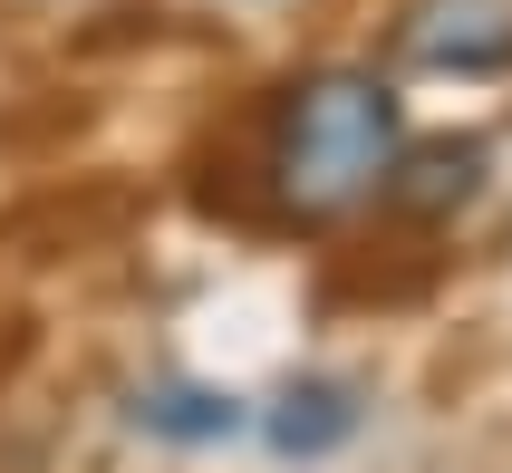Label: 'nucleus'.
<instances>
[{
    "label": "nucleus",
    "instance_id": "f257e3e1",
    "mask_svg": "<svg viewBox=\"0 0 512 473\" xmlns=\"http://www.w3.org/2000/svg\"><path fill=\"white\" fill-rule=\"evenodd\" d=\"M397 155L406 126H397V87L377 68H319L271 116V194L300 223H329V213H358L368 194H387Z\"/></svg>",
    "mask_w": 512,
    "mask_h": 473
},
{
    "label": "nucleus",
    "instance_id": "f03ea898",
    "mask_svg": "<svg viewBox=\"0 0 512 473\" xmlns=\"http://www.w3.org/2000/svg\"><path fill=\"white\" fill-rule=\"evenodd\" d=\"M397 49L435 78H484L512 58V0H416L397 20Z\"/></svg>",
    "mask_w": 512,
    "mask_h": 473
},
{
    "label": "nucleus",
    "instance_id": "7ed1b4c3",
    "mask_svg": "<svg viewBox=\"0 0 512 473\" xmlns=\"http://www.w3.org/2000/svg\"><path fill=\"white\" fill-rule=\"evenodd\" d=\"M126 425L136 435H155V445H232L242 435V406H232L223 387H136L126 396Z\"/></svg>",
    "mask_w": 512,
    "mask_h": 473
},
{
    "label": "nucleus",
    "instance_id": "20e7f679",
    "mask_svg": "<svg viewBox=\"0 0 512 473\" xmlns=\"http://www.w3.org/2000/svg\"><path fill=\"white\" fill-rule=\"evenodd\" d=\"M358 435V387H339V377H300V387L271 406V445L290 454V464H319L329 445H348Z\"/></svg>",
    "mask_w": 512,
    "mask_h": 473
},
{
    "label": "nucleus",
    "instance_id": "39448f33",
    "mask_svg": "<svg viewBox=\"0 0 512 473\" xmlns=\"http://www.w3.org/2000/svg\"><path fill=\"white\" fill-rule=\"evenodd\" d=\"M474 174H484V145H416L397 203H406V213H445V203L474 194Z\"/></svg>",
    "mask_w": 512,
    "mask_h": 473
}]
</instances>
